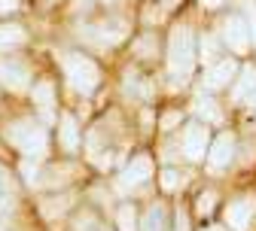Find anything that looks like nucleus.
<instances>
[{
    "label": "nucleus",
    "mask_w": 256,
    "mask_h": 231,
    "mask_svg": "<svg viewBox=\"0 0 256 231\" xmlns=\"http://www.w3.org/2000/svg\"><path fill=\"white\" fill-rule=\"evenodd\" d=\"M4 140L10 149H16L22 158L37 161L46 155L49 149V131L43 122H37L34 116H16L4 125Z\"/></svg>",
    "instance_id": "obj_1"
},
{
    "label": "nucleus",
    "mask_w": 256,
    "mask_h": 231,
    "mask_svg": "<svg viewBox=\"0 0 256 231\" xmlns=\"http://www.w3.org/2000/svg\"><path fill=\"white\" fill-rule=\"evenodd\" d=\"M58 64H61V76H64V82H68V88L76 91V94H92L104 79L98 61H94L92 55H86V52L68 49V52H61Z\"/></svg>",
    "instance_id": "obj_2"
},
{
    "label": "nucleus",
    "mask_w": 256,
    "mask_h": 231,
    "mask_svg": "<svg viewBox=\"0 0 256 231\" xmlns=\"http://www.w3.org/2000/svg\"><path fill=\"white\" fill-rule=\"evenodd\" d=\"M196 55H198V43H196V30L189 24H174L171 37H168V73L174 79H186L196 70Z\"/></svg>",
    "instance_id": "obj_3"
},
{
    "label": "nucleus",
    "mask_w": 256,
    "mask_h": 231,
    "mask_svg": "<svg viewBox=\"0 0 256 231\" xmlns=\"http://www.w3.org/2000/svg\"><path fill=\"white\" fill-rule=\"evenodd\" d=\"M28 91H30V101H34V110H37L43 125L52 116H58L55 113V107H58V85H55L52 76H34L30 85H28Z\"/></svg>",
    "instance_id": "obj_4"
},
{
    "label": "nucleus",
    "mask_w": 256,
    "mask_h": 231,
    "mask_svg": "<svg viewBox=\"0 0 256 231\" xmlns=\"http://www.w3.org/2000/svg\"><path fill=\"white\" fill-rule=\"evenodd\" d=\"M30 79H34V70H30L28 61H22L16 55H0V88L28 91Z\"/></svg>",
    "instance_id": "obj_5"
},
{
    "label": "nucleus",
    "mask_w": 256,
    "mask_h": 231,
    "mask_svg": "<svg viewBox=\"0 0 256 231\" xmlns=\"http://www.w3.org/2000/svg\"><path fill=\"white\" fill-rule=\"evenodd\" d=\"M222 43H226L235 55H247L253 46V34H250V21L241 12H229L222 18Z\"/></svg>",
    "instance_id": "obj_6"
},
{
    "label": "nucleus",
    "mask_w": 256,
    "mask_h": 231,
    "mask_svg": "<svg viewBox=\"0 0 256 231\" xmlns=\"http://www.w3.org/2000/svg\"><path fill=\"white\" fill-rule=\"evenodd\" d=\"M55 137H58V149L64 155H76L80 146H82V128H80V119L68 110L58 113V125H55Z\"/></svg>",
    "instance_id": "obj_7"
},
{
    "label": "nucleus",
    "mask_w": 256,
    "mask_h": 231,
    "mask_svg": "<svg viewBox=\"0 0 256 231\" xmlns=\"http://www.w3.org/2000/svg\"><path fill=\"white\" fill-rule=\"evenodd\" d=\"M30 43V27L22 18H0V55H16Z\"/></svg>",
    "instance_id": "obj_8"
},
{
    "label": "nucleus",
    "mask_w": 256,
    "mask_h": 231,
    "mask_svg": "<svg viewBox=\"0 0 256 231\" xmlns=\"http://www.w3.org/2000/svg\"><path fill=\"white\" fill-rule=\"evenodd\" d=\"M238 73H241V67H238L235 58H220V61H214L210 67H208V73H204V91L208 94H216L222 88H232V82L238 79Z\"/></svg>",
    "instance_id": "obj_9"
},
{
    "label": "nucleus",
    "mask_w": 256,
    "mask_h": 231,
    "mask_svg": "<svg viewBox=\"0 0 256 231\" xmlns=\"http://www.w3.org/2000/svg\"><path fill=\"white\" fill-rule=\"evenodd\" d=\"M208 146H210V128L204 122H189L183 128V155L189 161H202L208 155Z\"/></svg>",
    "instance_id": "obj_10"
},
{
    "label": "nucleus",
    "mask_w": 256,
    "mask_h": 231,
    "mask_svg": "<svg viewBox=\"0 0 256 231\" xmlns=\"http://www.w3.org/2000/svg\"><path fill=\"white\" fill-rule=\"evenodd\" d=\"M235 146H238V137L232 134V131H222V134H216L214 140H210V146H208V164L214 171H226L229 164H232V158H235Z\"/></svg>",
    "instance_id": "obj_11"
},
{
    "label": "nucleus",
    "mask_w": 256,
    "mask_h": 231,
    "mask_svg": "<svg viewBox=\"0 0 256 231\" xmlns=\"http://www.w3.org/2000/svg\"><path fill=\"white\" fill-rule=\"evenodd\" d=\"M253 213H256V201H253V198H235V201L226 207V219H229V225L235 231H247Z\"/></svg>",
    "instance_id": "obj_12"
},
{
    "label": "nucleus",
    "mask_w": 256,
    "mask_h": 231,
    "mask_svg": "<svg viewBox=\"0 0 256 231\" xmlns=\"http://www.w3.org/2000/svg\"><path fill=\"white\" fill-rule=\"evenodd\" d=\"M152 177V158L150 155H138L125 164V171H122V183L125 186H132V183H146Z\"/></svg>",
    "instance_id": "obj_13"
},
{
    "label": "nucleus",
    "mask_w": 256,
    "mask_h": 231,
    "mask_svg": "<svg viewBox=\"0 0 256 231\" xmlns=\"http://www.w3.org/2000/svg\"><path fill=\"white\" fill-rule=\"evenodd\" d=\"M64 12L74 21H92V15L98 12V0H64Z\"/></svg>",
    "instance_id": "obj_14"
},
{
    "label": "nucleus",
    "mask_w": 256,
    "mask_h": 231,
    "mask_svg": "<svg viewBox=\"0 0 256 231\" xmlns=\"http://www.w3.org/2000/svg\"><path fill=\"white\" fill-rule=\"evenodd\" d=\"M253 97H256V67L244 70V76H241L238 85H235V101H238V104H241V101L253 104Z\"/></svg>",
    "instance_id": "obj_15"
},
{
    "label": "nucleus",
    "mask_w": 256,
    "mask_h": 231,
    "mask_svg": "<svg viewBox=\"0 0 256 231\" xmlns=\"http://www.w3.org/2000/svg\"><path fill=\"white\" fill-rule=\"evenodd\" d=\"M168 210H165V204H152L150 207V213L144 216V231H168Z\"/></svg>",
    "instance_id": "obj_16"
},
{
    "label": "nucleus",
    "mask_w": 256,
    "mask_h": 231,
    "mask_svg": "<svg viewBox=\"0 0 256 231\" xmlns=\"http://www.w3.org/2000/svg\"><path fill=\"white\" fill-rule=\"evenodd\" d=\"M116 225H119V231H138V210H134V204H119Z\"/></svg>",
    "instance_id": "obj_17"
},
{
    "label": "nucleus",
    "mask_w": 256,
    "mask_h": 231,
    "mask_svg": "<svg viewBox=\"0 0 256 231\" xmlns=\"http://www.w3.org/2000/svg\"><path fill=\"white\" fill-rule=\"evenodd\" d=\"M134 52H138V58H156L158 52H162V46L156 43V34H144V37H138Z\"/></svg>",
    "instance_id": "obj_18"
},
{
    "label": "nucleus",
    "mask_w": 256,
    "mask_h": 231,
    "mask_svg": "<svg viewBox=\"0 0 256 231\" xmlns=\"http://www.w3.org/2000/svg\"><path fill=\"white\" fill-rule=\"evenodd\" d=\"M24 0H0V18H16Z\"/></svg>",
    "instance_id": "obj_19"
},
{
    "label": "nucleus",
    "mask_w": 256,
    "mask_h": 231,
    "mask_svg": "<svg viewBox=\"0 0 256 231\" xmlns=\"http://www.w3.org/2000/svg\"><path fill=\"white\" fill-rule=\"evenodd\" d=\"M214 204H216V198H214V195H202V201H198V210L204 213V210H210Z\"/></svg>",
    "instance_id": "obj_20"
},
{
    "label": "nucleus",
    "mask_w": 256,
    "mask_h": 231,
    "mask_svg": "<svg viewBox=\"0 0 256 231\" xmlns=\"http://www.w3.org/2000/svg\"><path fill=\"white\" fill-rule=\"evenodd\" d=\"M177 116H180V113H174V110H171V113L165 116V122H162V128H165V131H168V128H174V125H177Z\"/></svg>",
    "instance_id": "obj_21"
},
{
    "label": "nucleus",
    "mask_w": 256,
    "mask_h": 231,
    "mask_svg": "<svg viewBox=\"0 0 256 231\" xmlns=\"http://www.w3.org/2000/svg\"><path fill=\"white\" fill-rule=\"evenodd\" d=\"M180 3H183V0H162V6H165V9H177Z\"/></svg>",
    "instance_id": "obj_22"
},
{
    "label": "nucleus",
    "mask_w": 256,
    "mask_h": 231,
    "mask_svg": "<svg viewBox=\"0 0 256 231\" xmlns=\"http://www.w3.org/2000/svg\"><path fill=\"white\" fill-rule=\"evenodd\" d=\"M116 0H98V6H113Z\"/></svg>",
    "instance_id": "obj_23"
}]
</instances>
